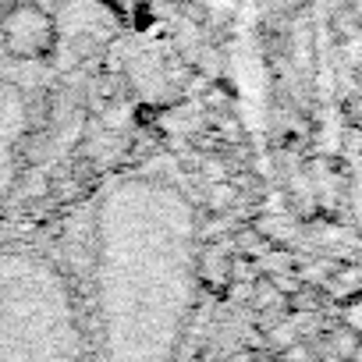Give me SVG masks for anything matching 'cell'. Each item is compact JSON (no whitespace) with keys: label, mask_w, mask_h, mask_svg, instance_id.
Masks as SVG:
<instances>
[{"label":"cell","mask_w":362,"mask_h":362,"mask_svg":"<svg viewBox=\"0 0 362 362\" xmlns=\"http://www.w3.org/2000/svg\"><path fill=\"white\" fill-rule=\"evenodd\" d=\"M0 40H4V50L18 61H40L57 47V29L54 18L36 8V4H15L4 22H0Z\"/></svg>","instance_id":"cell-1"}]
</instances>
